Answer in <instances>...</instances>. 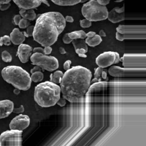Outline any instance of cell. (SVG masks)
Here are the masks:
<instances>
[{
	"mask_svg": "<svg viewBox=\"0 0 146 146\" xmlns=\"http://www.w3.org/2000/svg\"><path fill=\"white\" fill-rule=\"evenodd\" d=\"M44 74L42 72H37L32 74L31 78V81L34 82H40L44 79Z\"/></svg>",
	"mask_w": 146,
	"mask_h": 146,
	"instance_id": "cell-26",
	"label": "cell"
},
{
	"mask_svg": "<svg viewBox=\"0 0 146 146\" xmlns=\"http://www.w3.org/2000/svg\"><path fill=\"white\" fill-rule=\"evenodd\" d=\"M120 60H121V59H120L119 54L118 53L116 52V59L115 64H117L120 62Z\"/></svg>",
	"mask_w": 146,
	"mask_h": 146,
	"instance_id": "cell-46",
	"label": "cell"
},
{
	"mask_svg": "<svg viewBox=\"0 0 146 146\" xmlns=\"http://www.w3.org/2000/svg\"><path fill=\"white\" fill-rule=\"evenodd\" d=\"M111 0H96L97 2L101 5L106 6L110 2ZM124 0H118V3L121 2Z\"/></svg>",
	"mask_w": 146,
	"mask_h": 146,
	"instance_id": "cell-35",
	"label": "cell"
},
{
	"mask_svg": "<svg viewBox=\"0 0 146 146\" xmlns=\"http://www.w3.org/2000/svg\"><path fill=\"white\" fill-rule=\"evenodd\" d=\"M88 0H81V2H80V3H84L86 2L87 1H88Z\"/></svg>",
	"mask_w": 146,
	"mask_h": 146,
	"instance_id": "cell-52",
	"label": "cell"
},
{
	"mask_svg": "<svg viewBox=\"0 0 146 146\" xmlns=\"http://www.w3.org/2000/svg\"><path fill=\"white\" fill-rule=\"evenodd\" d=\"M116 38L119 41H123L125 39H145L146 34H121L117 32Z\"/></svg>",
	"mask_w": 146,
	"mask_h": 146,
	"instance_id": "cell-18",
	"label": "cell"
},
{
	"mask_svg": "<svg viewBox=\"0 0 146 146\" xmlns=\"http://www.w3.org/2000/svg\"><path fill=\"white\" fill-rule=\"evenodd\" d=\"M10 36L8 35H4L0 38V46L4 45L5 46H9L11 44Z\"/></svg>",
	"mask_w": 146,
	"mask_h": 146,
	"instance_id": "cell-28",
	"label": "cell"
},
{
	"mask_svg": "<svg viewBox=\"0 0 146 146\" xmlns=\"http://www.w3.org/2000/svg\"><path fill=\"white\" fill-rule=\"evenodd\" d=\"M76 52L78 54L79 56L80 57L85 58L87 57V55L86 54L87 53V51L83 48L78 49L75 50Z\"/></svg>",
	"mask_w": 146,
	"mask_h": 146,
	"instance_id": "cell-32",
	"label": "cell"
},
{
	"mask_svg": "<svg viewBox=\"0 0 146 146\" xmlns=\"http://www.w3.org/2000/svg\"><path fill=\"white\" fill-rule=\"evenodd\" d=\"M30 123V119L27 115H20L16 116L11 120L9 124L10 129L22 131L28 127Z\"/></svg>",
	"mask_w": 146,
	"mask_h": 146,
	"instance_id": "cell-11",
	"label": "cell"
},
{
	"mask_svg": "<svg viewBox=\"0 0 146 146\" xmlns=\"http://www.w3.org/2000/svg\"><path fill=\"white\" fill-rule=\"evenodd\" d=\"M72 64V61L70 60H67L63 64V68L65 71L68 70L70 68L71 64Z\"/></svg>",
	"mask_w": 146,
	"mask_h": 146,
	"instance_id": "cell-38",
	"label": "cell"
},
{
	"mask_svg": "<svg viewBox=\"0 0 146 146\" xmlns=\"http://www.w3.org/2000/svg\"><path fill=\"white\" fill-rule=\"evenodd\" d=\"M11 6L10 3H0V10L5 11L8 9Z\"/></svg>",
	"mask_w": 146,
	"mask_h": 146,
	"instance_id": "cell-37",
	"label": "cell"
},
{
	"mask_svg": "<svg viewBox=\"0 0 146 146\" xmlns=\"http://www.w3.org/2000/svg\"><path fill=\"white\" fill-rule=\"evenodd\" d=\"M63 41L64 44H69L72 42L73 40L69 37L68 36V33H67L64 35L63 36Z\"/></svg>",
	"mask_w": 146,
	"mask_h": 146,
	"instance_id": "cell-34",
	"label": "cell"
},
{
	"mask_svg": "<svg viewBox=\"0 0 146 146\" xmlns=\"http://www.w3.org/2000/svg\"><path fill=\"white\" fill-rule=\"evenodd\" d=\"M75 50L78 49H84L88 51V45L86 43L84 39H78L73 40L72 42Z\"/></svg>",
	"mask_w": 146,
	"mask_h": 146,
	"instance_id": "cell-22",
	"label": "cell"
},
{
	"mask_svg": "<svg viewBox=\"0 0 146 146\" xmlns=\"http://www.w3.org/2000/svg\"><path fill=\"white\" fill-rule=\"evenodd\" d=\"M81 12L85 19L97 22L107 19L108 11L106 6L101 5L96 0H91L83 5Z\"/></svg>",
	"mask_w": 146,
	"mask_h": 146,
	"instance_id": "cell-5",
	"label": "cell"
},
{
	"mask_svg": "<svg viewBox=\"0 0 146 146\" xmlns=\"http://www.w3.org/2000/svg\"><path fill=\"white\" fill-rule=\"evenodd\" d=\"M92 73L81 66L70 68L64 74L60 84L62 97L70 103L80 102L89 90Z\"/></svg>",
	"mask_w": 146,
	"mask_h": 146,
	"instance_id": "cell-1",
	"label": "cell"
},
{
	"mask_svg": "<svg viewBox=\"0 0 146 146\" xmlns=\"http://www.w3.org/2000/svg\"><path fill=\"white\" fill-rule=\"evenodd\" d=\"M124 68H146L145 54H125L122 58Z\"/></svg>",
	"mask_w": 146,
	"mask_h": 146,
	"instance_id": "cell-9",
	"label": "cell"
},
{
	"mask_svg": "<svg viewBox=\"0 0 146 146\" xmlns=\"http://www.w3.org/2000/svg\"><path fill=\"white\" fill-rule=\"evenodd\" d=\"M42 2L46 4V5H48V6H50L49 4L48 3L46 0H42Z\"/></svg>",
	"mask_w": 146,
	"mask_h": 146,
	"instance_id": "cell-51",
	"label": "cell"
},
{
	"mask_svg": "<svg viewBox=\"0 0 146 146\" xmlns=\"http://www.w3.org/2000/svg\"><path fill=\"white\" fill-rule=\"evenodd\" d=\"M107 19L112 23H117L124 21V5L121 7H116L108 11Z\"/></svg>",
	"mask_w": 146,
	"mask_h": 146,
	"instance_id": "cell-13",
	"label": "cell"
},
{
	"mask_svg": "<svg viewBox=\"0 0 146 146\" xmlns=\"http://www.w3.org/2000/svg\"><path fill=\"white\" fill-rule=\"evenodd\" d=\"M60 94V86L51 81L44 82L35 86V101L41 107H51L56 104Z\"/></svg>",
	"mask_w": 146,
	"mask_h": 146,
	"instance_id": "cell-3",
	"label": "cell"
},
{
	"mask_svg": "<svg viewBox=\"0 0 146 146\" xmlns=\"http://www.w3.org/2000/svg\"><path fill=\"white\" fill-rule=\"evenodd\" d=\"M96 34V33L94 31H90L88 33H86V37L88 38H91L93 36H95Z\"/></svg>",
	"mask_w": 146,
	"mask_h": 146,
	"instance_id": "cell-44",
	"label": "cell"
},
{
	"mask_svg": "<svg viewBox=\"0 0 146 146\" xmlns=\"http://www.w3.org/2000/svg\"><path fill=\"white\" fill-rule=\"evenodd\" d=\"M55 4L63 6H73L79 3L81 0H51Z\"/></svg>",
	"mask_w": 146,
	"mask_h": 146,
	"instance_id": "cell-21",
	"label": "cell"
},
{
	"mask_svg": "<svg viewBox=\"0 0 146 146\" xmlns=\"http://www.w3.org/2000/svg\"><path fill=\"white\" fill-rule=\"evenodd\" d=\"M110 75L115 78L146 77V68H122L113 65L108 70Z\"/></svg>",
	"mask_w": 146,
	"mask_h": 146,
	"instance_id": "cell-7",
	"label": "cell"
},
{
	"mask_svg": "<svg viewBox=\"0 0 146 146\" xmlns=\"http://www.w3.org/2000/svg\"><path fill=\"white\" fill-rule=\"evenodd\" d=\"M19 13L22 18L29 21H34L36 18V13L33 9H21Z\"/></svg>",
	"mask_w": 146,
	"mask_h": 146,
	"instance_id": "cell-19",
	"label": "cell"
},
{
	"mask_svg": "<svg viewBox=\"0 0 146 146\" xmlns=\"http://www.w3.org/2000/svg\"><path fill=\"white\" fill-rule=\"evenodd\" d=\"M59 52L61 54H65L66 53V50H65V48L62 47H60L59 48Z\"/></svg>",
	"mask_w": 146,
	"mask_h": 146,
	"instance_id": "cell-48",
	"label": "cell"
},
{
	"mask_svg": "<svg viewBox=\"0 0 146 146\" xmlns=\"http://www.w3.org/2000/svg\"><path fill=\"white\" fill-rule=\"evenodd\" d=\"M20 93H21V90L18 88H16L13 90V93L16 95H18V94H20Z\"/></svg>",
	"mask_w": 146,
	"mask_h": 146,
	"instance_id": "cell-49",
	"label": "cell"
},
{
	"mask_svg": "<svg viewBox=\"0 0 146 146\" xmlns=\"http://www.w3.org/2000/svg\"><path fill=\"white\" fill-rule=\"evenodd\" d=\"M25 111V108L23 105H21L20 107L13 108V112L15 114H21Z\"/></svg>",
	"mask_w": 146,
	"mask_h": 146,
	"instance_id": "cell-33",
	"label": "cell"
},
{
	"mask_svg": "<svg viewBox=\"0 0 146 146\" xmlns=\"http://www.w3.org/2000/svg\"><path fill=\"white\" fill-rule=\"evenodd\" d=\"M65 21L66 22L68 23H72L74 22V19L72 16H65Z\"/></svg>",
	"mask_w": 146,
	"mask_h": 146,
	"instance_id": "cell-43",
	"label": "cell"
},
{
	"mask_svg": "<svg viewBox=\"0 0 146 146\" xmlns=\"http://www.w3.org/2000/svg\"><path fill=\"white\" fill-rule=\"evenodd\" d=\"M30 59L33 64L49 72H53L59 67L58 60L54 56L34 53L31 56Z\"/></svg>",
	"mask_w": 146,
	"mask_h": 146,
	"instance_id": "cell-6",
	"label": "cell"
},
{
	"mask_svg": "<svg viewBox=\"0 0 146 146\" xmlns=\"http://www.w3.org/2000/svg\"><path fill=\"white\" fill-rule=\"evenodd\" d=\"M68 36L72 40L75 39H85L86 38V33L83 30L76 31L68 33Z\"/></svg>",
	"mask_w": 146,
	"mask_h": 146,
	"instance_id": "cell-23",
	"label": "cell"
},
{
	"mask_svg": "<svg viewBox=\"0 0 146 146\" xmlns=\"http://www.w3.org/2000/svg\"><path fill=\"white\" fill-rule=\"evenodd\" d=\"M99 35L101 37H105V36H106V33L103 30H101L100 31Z\"/></svg>",
	"mask_w": 146,
	"mask_h": 146,
	"instance_id": "cell-47",
	"label": "cell"
},
{
	"mask_svg": "<svg viewBox=\"0 0 146 146\" xmlns=\"http://www.w3.org/2000/svg\"><path fill=\"white\" fill-rule=\"evenodd\" d=\"M13 102L7 100H0V119L8 117L13 112Z\"/></svg>",
	"mask_w": 146,
	"mask_h": 146,
	"instance_id": "cell-15",
	"label": "cell"
},
{
	"mask_svg": "<svg viewBox=\"0 0 146 146\" xmlns=\"http://www.w3.org/2000/svg\"><path fill=\"white\" fill-rule=\"evenodd\" d=\"M42 71V70H41V68L39 67V66H36L34 67V68H32L31 70V74H33V73L35 72H41Z\"/></svg>",
	"mask_w": 146,
	"mask_h": 146,
	"instance_id": "cell-42",
	"label": "cell"
},
{
	"mask_svg": "<svg viewBox=\"0 0 146 146\" xmlns=\"http://www.w3.org/2000/svg\"><path fill=\"white\" fill-rule=\"evenodd\" d=\"M80 27L83 28H87L92 25V22L86 19L80 20Z\"/></svg>",
	"mask_w": 146,
	"mask_h": 146,
	"instance_id": "cell-29",
	"label": "cell"
},
{
	"mask_svg": "<svg viewBox=\"0 0 146 146\" xmlns=\"http://www.w3.org/2000/svg\"><path fill=\"white\" fill-rule=\"evenodd\" d=\"M22 17H21L20 15H16V16H14V17H13V23H14L16 25H18L19 22L21 21V19H22Z\"/></svg>",
	"mask_w": 146,
	"mask_h": 146,
	"instance_id": "cell-39",
	"label": "cell"
},
{
	"mask_svg": "<svg viewBox=\"0 0 146 146\" xmlns=\"http://www.w3.org/2000/svg\"><path fill=\"white\" fill-rule=\"evenodd\" d=\"M30 25V22L28 20L22 18L18 24V26L21 29L27 28Z\"/></svg>",
	"mask_w": 146,
	"mask_h": 146,
	"instance_id": "cell-30",
	"label": "cell"
},
{
	"mask_svg": "<svg viewBox=\"0 0 146 146\" xmlns=\"http://www.w3.org/2000/svg\"><path fill=\"white\" fill-rule=\"evenodd\" d=\"M32 47L29 45L22 44L18 46L17 55L22 63H27L33 51Z\"/></svg>",
	"mask_w": 146,
	"mask_h": 146,
	"instance_id": "cell-14",
	"label": "cell"
},
{
	"mask_svg": "<svg viewBox=\"0 0 146 146\" xmlns=\"http://www.w3.org/2000/svg\"><path fill=\"white\" fill-rule=\"evenodd\" d=\"M11 0H0V3H10Z\"/></svg>",
	"mask_w": 146,
	"mask_h": 146,
	"instance_id": "cell-50",
	"label": "cell"
},
{
	"mask_svg": "<svg viewBox=\"0 0 146 146\" xmlns=\"http://www.w3.org/2000/svg\"><path fill=\"white\" fill-rule=\"evenodd\" d=\"M1 75L4 80L21 90L27 91L31 86L29 74L19 66L12 65L5 67L2 70Z\"/></svg>",
	"mask_w": 146,
	"mask_h": 146,
	"instance_id": "cell-4",
	"label": "cell"
},
{
	"mask_svg": "<svg viewBox=\"0 0 146 146\" xmlns=\"http://www.w3.org/2000/svg\"><path fill=\"white\" fill-rule=\"evenodd\" d=\"M63 73L61 71H56L50 76V81L56 84H59L61 82L63 76Z\"/></svg>",
	"mask_w": 146,
	"mask_h": 146,
	"instance_id": "cell-24",
	"label": "cell"
},
{
	"mask_svg": "<svg viewBox=\"0 0 146 146\" xmlns=\"http://www.w3.org/2000/svg\"><path fill=\"white\" fill-rule=\"evenodd\" d=\"M104 68L98 67L96 69L94 73V78L92 81H91V84L96 83L98 82L101 80V77L102 72L104 70Z\"/></svg>",
	"mask_w": 146,
	"mask_h": 146,
	"instance_id": "cell-25",
	"label": "cell"
},
{
	"mask_svg": "<svg viewBox=\"0 0 146 146\" xmlns=\"http://www.w3.org/2000/svg\"><path fill=\"white\" fill-rule=\"evenodd\" d=\"M65 17L58 12L50 11L41 14L34 26V40L43 46H51L57 41L66 27Z\"/></svg>",
	"mask_w": 146,
	"mask_h": 146,
	"instance_id": "cell-2",
	"label": "cell"
},
{
	"mask_svg": "<svg viewBox=\"0 0 146 146\" xmlns=\"http://www.w3.org/2000/svg\"><path fill=\"white\" fill-rule=\"evenodd\" d=\"M66 104V100L65 98H64L63 97H60L58 101L56 104L58 105V106H60V107H63L65 106Z\"/></svg>",
	"mask_w": 146,
	"mask_h": 146,
	"instance_id": "cell-36",
	"label": "cell"
},
{
	"mask_svg": "<svg viewBox=\"0 0 146 146\" xmlns=\"http://www.w3.org/2000/svg\"><path fill=\"white\" fill-rule=\"evenodd\" d=\"M34 26H30L27 28L26 32H24L23 33L24 35L26 37L33 36V31H34Z\"/></svg>",
	"mask_w": 146,
	"mask_h": 146,
	"instance_id": "cell-31",
	"label": "cell"
},
{
	"mask_svg": "<svg viewBox=\"0 0 146 146\" xmlns=\"http://www.w3.org/2000/svg\"><path fill=\"white\" fill-rule=\"evenodd\" d=\"M2 59L5 63H9L12 60V57L11 54L6 50H4L2 52Z\"/></svg>",
	"mask_w": 146,
	"mask_h": 146,
	"instance_id": "cell-27",
	"label": "cell"
},
{
	"mask_svg": "<svg viewBox=\"0 0 146 146\" xmlns=\"http://www.w3.org/2000/svg\"><path fill=\"white\" fill-rule=\"evenodd\" d=\"M117 32L121 34H146V26L138 25H119Z\"/></svg>",
	"mask_w": 146,
	"mask_h": 146,
	"instance_id": "cell-12",
	"label": "cell"
},
{
	"mask_svg": "<svg viewBox=\"0 0 146 146\" xmlns=\"http://www.w3.org/2000/svg\"><path fill=\"white\" fill-rule=\"evenodd\" d=\"M23 131L11 129L3 132L0 135V146H21Z\"/></svg>",
	"mask_w": 146,
	"mask_h": 146,
	"instance_id": "cell-8",
	"label": "cell"
},
{
	"mask_svg": "<svg viewBox=\"0 0 146 146\" xmlns=\"http://www.w3.org/2000/svg\"><path fill=\"white\" fill-rule=\"evenodd\" d=\"M11 41L14 44L20 45L23 44L25 40L26 36L18 28L13 29L10 35Z\"/></svg>",
	"mask_w": 146,
	"mask_h": 146,
	"instance_id": "cell-17",
	"label": "cell"
},
{
	"mask_svg": "<svg viewBox=\"0 0 146 146\" xmlns=\"http://www.w3.org/2000/svg\"><path fill=\"white\" fill-rule=\"evenodd\" d=\"M116 59V52H106L97 57L96 62L98 67L106 68L112 65H115Z\"/></svg>",
	"mask_w": 146,
	"mask_h": 146,
	"instance_id": "cell-10",
	"label": "cell"
},
{
	"mask_svg": "<svg viewBox=\"0 0 146 146\" xmlns=\"http://www.w3.org/2000/svg\"><path fill=\"white\" fill-rule=\"evenodd\" d=\"M44 54L49 55L51 53L52 49L51 46H46L44 47Z\"/></svg>",
	"mask_w": 146,
	"mask_h": 146,
	"instance_id": "cell-40",
	"label": "cell"
},
{
	"mask_svg": "<svg viewBox=\"0 0 146 146\" xmlns=\"http://www.w3.org/2000/svg\"><path fill=\"white\" fill-rule=\"evenodd\" d=\"M101 77L104 80H106L107 78V73L105 70L102 72Z\"/></svg>",
	"mask_w": 146,
	"mask_h": 146,
	"instance_id": "cell-45",
	"label": "cell"
},
{
	"mask_svg": "<svg viewBox=\"0 0 146 146\" xmlns=\"http://www.w3.org/2000/svg\"><path fill=\"white\" fill-rule=\"evenodd\" d=\"M85 42L88 46L91 47H95L101 44L102 41V37L99 35L96 34L91 38L86 37L85 39Z\"/></svg>",
	"mask_w": 146,
	"mask_h": 146,
	"instance_id": "cell-20",
	"label": "cell"
},
{
	"mask_svg": "<svg viewBox=\"0 0 146 146\" xmlns=\"http://www.w3.org/2000/svg\"><path fill=\"white\" fill-rule=\"evenodd\" d=\"M19 8L33 9L38 7L42 3V0H13Z\"/></svg>",
	"mask_w": 146,
	"mask_h": 146,
	"instance_id": "cell-16",
	"label": "cell"
},
{
	"mask_svg": "<svg viewBox=\"0 0 146 146\" xmlns=\"http://www.w3.org/2000/svg\"><path fill=\"white\" fill-rule=\"evenodd\" d=\"M33 53H39L43 54H44V49L42 48L41 47H36V48H35L33 50Z\"/></svg>",
	"mask_w": 146,
	"mask_h": 146,
	"instance_id": "cell-41",
	"label": "cell"
}]
</instances>
